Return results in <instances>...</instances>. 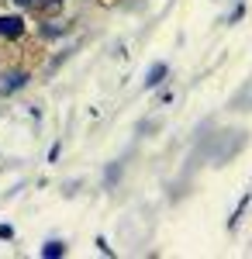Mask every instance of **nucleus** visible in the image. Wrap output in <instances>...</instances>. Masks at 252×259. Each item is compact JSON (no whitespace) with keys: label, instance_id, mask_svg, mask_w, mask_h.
<instances>
[{"label":"nucleus","instance_id":"obj_1","mask_svg":"<svg viewBox=\"0 0 252 259\" xmlns=\"http://www.w3.org/2000/svg\"><path fill=\"white\" fill-rule=\"evenodd\" d=\"M0 35L4 38H21L24 35V18H18V14H0Z\"/></svg>","mask_w":252,"mask_h":259},{"label":"nucleus","instance_id":"obj_2","mask_svg":"<svg viewBox=\"0 0 252 259\" xmlns=\"http://www.w3.org/2000/svg\"><path fill=\"white\" fill-rule=\"evenodd\" d=\"M166 73H170V66H166V62H155L152 69L145 73V90H152V87H159V83L166 80Z\"/></svg>","mask_w":252,"mask_h":259},{"label":"nucleus","instance_id":"obj_3","mask_svg":"<svg viewBox=\"0 0 252 259\" xmlns=\"http://www.w3.org/2000/svg\"><path fill=\"white\" fill-rule=\"evenodd\" d=\"M28 83V73H11L7 80H4V94H14V90H21Z\"/></svg>","mask_w":252,"mask_h":259},{"label":"nucleus","instance_id":"obj_4","mask_svg":"<svg viewBox=\"0 0 252 259\" xmlns=\"http://www.w3.org/2000/svg\"><path fill=\"white\" fill-rule=\"evenodd\" d=\"M41 256H45V259L66 256V245H62V242H45V245H41Z\"/></svg>","mask_w":252,"mask_h":259},{"label":"nucleus","instance_id":"obj_5","mask_svg":"<svg viewBox=\"0 0 252 259\" xmlns=\"http://www.w3.org/2000/svg\"><path fill=\"white\" fill-rule=\"evenodd\" d=\"M97 249L104 252V256H114V249L107 245V239H104V235H97Z\"/></svg>","mask_w":252,"mask_h":259},{"label":"nucleus","instance_id":"obj_6","mask_svg":"<svg viewBox=\"0 0 252 259\" xmlns=\"http://www.w3.org/2000/svg\"><path fill=\"white\" fill-rule=\"evenodd\" d=\"M0 239H14V228L11 225H0Z\"/></svg>","mask_w":252,"mask_h":259},{"label":"nucleus","instance_id":"obj_7","mask_svg":"<svg viewBox=\"0 0 252 259\" xmlns=\"http://www.w3.org/2000/svg\"><path fill=\"white\" fill-rule=\"evenodd\" d=\"M14 4H18V7H31L35 0H14Z\"/></svg>","mask_w":252,"mask_h":259}]
</instances>
